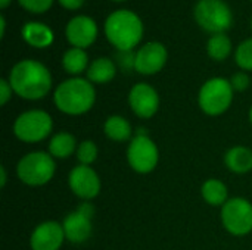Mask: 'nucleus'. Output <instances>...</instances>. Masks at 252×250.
Wrapping results in <instances>:
<instances>
[{"label": "nucleus", "instance_id": "nucleus-15", "mask_svg": "<svg viewBox=\"0 0 252 250\" xmlns=\"http://www.w3.org/2000/svg\"><path fill=\"white\" fill-rule=\"evenodd\" d=\"M62 228L65 233V239L68 242L75 245L84 243L92 236V218L86 217L80 211L69 212L62 221Z\"/></svg>", "mask_w": 252, "mask_h": 250}, {"label": "nucleus", "instance_id": "nucleus-24", "mask_svg": "<svg viewBox=\"0 0 252 250\" xmlns=\"http://www.w3.org/2000/svg\"><path fill=\"white\" fill-rule=\"evenodd\" d=\"M97 146L94 144V141L92 140H84L78 144L75 156L80 162V165H92L96 159H97Z\"/></svg>", "mask_w": 252, "mask_h": 250}, {"label": "nucleus", "instance_id": "nucleus-9", "mask_svg": "<svg viewBox=\"0 0 252 250\" xmlns=\"http://www.w3.org/2000/svg\"><path fill=\"white\" fill-rule=\"evenodd\" d=\"M221 224L233 236L242 237L252 231V203L244 197H232L221 206Z\"/></svg>", "mask_w": 252, "mask_h": 250}, {"label": "nucleus", "instance_id": "nucleus-12", "mask_svg": "<svg viewBox=\"0 0 252 250\" xmlns=\"http://www.w3.org/2000/svg\"><path fill=\"white\" fill-rule=\"evenodd\" d=\"M128 105L134 115L142 119H149L159 109V94L152 85L137 83L128 93Z\"/></svg>", "mask_w": 252, "mask_h": 250}, {"label": "nucleus", "instance_id": "nucleus-31", "mask_svg": "<svg viewBox=\"0 0 252 250\" xmlns=\"http://www.w3.org/2000/svg\"><path fill=\"white\" fill-rule=\"evenodd\" d=\"M77 211H80L81 214H84V215L89 217V218H93V215H94V208H93V205L89 203L87 200H86V202H81V205L77 208Z\"/></svg>", "mask_w": 252, "mask_h": 250}, {"label": "nucleus", "instance_id": "nucleus-37", "mask_svg": "<svg viewBox=\"0 0 252 250\" xmlns=\"http://www.w3.org/2000/svg\"><path fill=\"white\" fill-rule=\"evenodd\" d=\"M251 28H252V21H251Z\"/></svg>", "mask_w": 252, "mask_h": 250}, {"label": "nucleus", "instance_id": "nucleus-36", "mask_svg": "<svg viewBox=\"0 0 252 250\" xmlns=\"http://www.w3.org/2000/svg\"><path fill=\"white\" fill-rule=\"evenodd\" d=\"M114 1H124V0H114Z\"/></svg>", "mask_w": 252, "mask_h": 250}, {"label": "nucleus", "instance_id": "nucleus-35", "mask_svg": "<svg viewBox=\"0 0 252 250\" xmlns=\"http://www.w3.org/2000/svg\"><path fill=\"white\" fill-rule=\"evenodd\" d=\"M250 121H251V124H252V106H251V109H250Z\"/></svg>", "mask_w": 252, "mask_h": 250}, {"label": "nucleus", "instance_id": "nucleus-25", "mask_svg": "<svg viewBox=\"0 0 252 250\" xmlns=\"http://www.w3.org/2000/svg\"><path fill=\"white\" fill-rule=\"evenodd\" d=\"M238 66L244 71H252V38L242 41L235 53Z\"/></svg>", "mask_w": 252, "mask_h": 250}, {"label": "nucleus", "instance_id": "nucleus-27", "mask_svg": "<svg viewBox=\"0 0 252 250\" xmlns=\"http://www.w3.org/2000/svg\"><path fill=\"white\" fill-rule=\"evenodd\" d=\"M115 63L124 71H131L134 69V60H136V53L133 50H117L115 53Z\"/></svg>", "mask_w": 252, "mask_h": 250}, {"label": "nucleus", "instance_id": "nucleus-6", "mask_svg": "<svg viewBox=\"0 0 252 250\" xmlns=\"http://www.w3.org/2000/svg\"><path fill=\"white\" fill-rule=\"evenodd\" d=\"M53 131L52 116L41 109L25 111L13 122V134L24 143H38L46 140Z\"/></svg>", "mask_w": 252, "mask_h": 250}, {"label": "nucleus", "instance_id": "nucleus-23", "mask_svg": "<svg viewBox=\"0 0 252 250\" xmlns=\"http://www.w3.org/2000/svg\"><path fill=\"white\" fill-rule=\"evenodd\" d=\"M207 53L211 59L221 62L224 59L229 57V55L232 53V41L230 38L224 34H213L207 43Z\"/></svg>", "mask_w": 252, "mask_h": 250}, {"label": "nucleus", "instance_id": "nucleus-3", "mask_svg": "<svg viewBox=\"0 0 252 250\" xmlns=\"http://www.w3.org/2000/svg\"><path fill=\"white\" fill-rule=\"evenodd\" d=\"M105 35L117 50H133L143 37L142 19L131 10H115L106 18Z\"/></svg>", "mask_w": 252, "mask_h": 250}, {"label": "nucleus", "instance_id": "nucleus-17", "mask_svg": "<svg viewBox=\"0 0 252 250\" xmlns=\"http://www.w3.org/2000/svg\"><path fill=\"white\" fill-rule=\"evenodd\" d=\"M224 164L235 174H247L252 171V150L245 146H235L226 152Z\"/></svg>", "mask_w": 252, "mask_h": 250}, {"label": "nucleus", "instance_id": "nucleus-21", "mask_svg": "<svg viewBox=\"0 0 252 250\" xmlns=\"http://www.w3.org/2000/svg\"><path fill=\"white\" fill-rule=\"evenodd\" d=\"M201 194L202 199L211 206H223L229 200L227 186L217 178L207 180L201 187Z\"/></svg>", "mask_w": 252, "mask_h": 250}, {"label": "nucleus", "instance_id": "nucleus-8", "mask_svg": "<svg viewBox=\"0 0 252 250\" xmlns=\"http://www.w3.org/2000/svg\"><path fill=\"white\" fill-rule=\"evenodd\" d=\"M127 162L130 168L139 174H149L157 168L159 162V150L145 130H139L130 140L127 147Z\"/></svg>", "mask_w": 252, "mask_h": 250}, {"label": "nucleus", "instance_id": "nucleus-30", "mask_svg": "<svg viewBox=\"0 0 252 250\" xmlns=\"http://www.w3.org/2000/svg\"><path fill=\"white\" fill-rule=\"evenodd\" d=\"M61 3L62 7H65L66 10H77L83 6L84 0H58Z\"/></svg>", "mask_w": 252, "mask_h": 250}, {"label": "nucleus", "instance_id": "nucleus-13", "mask_svg": "<svg viewBox=\"0 0 252 250\" xmlns=\"http://www.w3.org/2000/svg\"><path fill=\"white\" fill-rule=\"evenodd\" d=\"M65 35L72 47L86 49L97 38V25L93 18L78 15L66 24Z\"/></svg>", "mask_w": 252, "mask_h": 250}, {"label": "nucleus", "instance_id": "nucleus-11", "mask_svg": "<svg viewBox=\"0 0 252 250\" xmlns=\"http://www.w3.org/2000/svg\"><path fill=\"white\" fill-rule=\"evenodd\" d=\"M168 59V52L159 41H151L143 44L136 52L134 71L142 75H154L159 72Z\"/></svg>", "mask_w": 252, "mask_h": 250}, {"label": "nucleus", "instance_id": "nucleus-5", "mask_svg": "<svg viewBox=\"0 0 252 250\" xmlns=\"http://www.w3.org/2000/svg\"><path fill=\"white\" fill-rule=\"evenodd\" d=\"M235 90L229 80L214 77L205 81L198 93V105L205 115L219 116L227 112L233 102Z\"/></svg>", "mask_w": 252, "mask_h": 250}, {"label": "nucleus", "instance_id": "nucleus-14", "mask_svg": "<svg viewBox=\"0 0 252 250\" xmlns=\"http://www.w3.org/2000/svg\"><path fill=\"white\" fill-rule=\"evenodd\" d=\"M65 240L62 224L56 221H44L32 230L30 246L31 250H59Z\"/></svg>", "mask_w": 252, "mask_h": 250}, {"label": "nucleus", "instance_id": "nucleus-28", "mask_svg": "<svg viewBox=\"0 0 252 250\" xmlns=\"http://www.w3.org/2000/svg\"><path fill=\"white\" fill-rule=\"evenodd\" d=\"M229 81H230V84H232V87H233L235 91H245L250 87V83H251L248 74H245V72H236V74H233Z\"/></svg>", "mask_w": 252, "mask_h": 250}, {"label": "nucleus", "instance_id": "nucleus-34", "mask_svg": "<svg viewBox=\"0 0 252 250\" xmlns=\"http://www.w3.org/2000/svg\"><path fill=\"white\" fill-rule=\"evenodd\" d=\"M10 1H12V0H0V7H1V9H6V7L9 6Z\"/></svg>", "mask_w": 252, "mask_h": 250}, {"label": "nucleus", "instance_id": "nucleus-7", "mask_svg": "<svg viewBox=\"0 0 252 250\" xmlns=\"http://www.w3.org/2000/svg\"><path fill=\"white\" fill-rule=\"evenodd\" d=\"M196 24L211 34L227 31L233 22V13L224 0H199L193 9Z\"/></svg>", "mask_w": 252, "mask_h": 250}, {"label": "nucleus", "instance_id": "nucleus-20", "mask_svg": "<svg viewBox=\"0 0 252 250\" xmlns=\"http://www.w3.org/2000/svg\"><path fill=\"white\" fill-rule=\"evenodd\" d=\"M77 140L72 134L66 131L56 133L49 141V153L55 159H66L77 152Z\"/></svg>", "mask_w": 252, "mask_h": 250}, {"label": "nucleus", "instance_id": "nucleus-10", "mask_svg": "<svg viewBox=\"0 0 252 250\" xmlns=\"http://www.w3.org/2000/svg\"><path fill=\"white\" fill-rule=\"evenodd\" d=\"M68 186L71 192L81 200H92L100 193V178L97 172L89 165H77L68 175Z\"/></svg>", "mask_w": 252, "mask_h": 250}, {"label": "nucleus", "instance_id": "nucleus-16", "mask_svg": "<svg viewBox=\"0 0 252 250\" xmlns=\"http://www.w3.org/2000/svg\"><path fill=\"white\" fill-rule=\"evenodd\" d=\"M22 38L31 47L44 49L53 43L55 35H53V31L50 29V27H47L41 22H28L22 27Z\"/></svg>", "mask_w": 252, "mask_h": 250}, {"label": "nucleus", "instance_id": "nucleus-18", "mask_svg": "<svg viewBox=\"0 0 252 250\" xmlns=\"http://www.w3.org/2000/svg\"><path fill=\"white\" fill-rule=\"evenodd\" d=\"M117 75V63L108 57L94 59L87 69V80L92 84H106L111 83Z\"/></svg>", "mask_w": 252, "mask_h": 250}, {"label": "nucleus", "instance_id": "nucleus-19", "mask_svg": "<svg viewBox=\"0 0 252 250\" xmlns=\"http://www.w3.org/2000/svg\"><path fill=\"white\" fill-rule=\"evenodd\" d=\"M103 133L109 140L117 143L128 141L134 137L131 124L121 115H111L103 124Z\"/></svg>", "mask_w": 252, "mask_h": 250}, {"label": "nucleus", "instance_id": "nucleus-26", "mask_svg": "<svg viewBox=\"0 0 252 250\" xmlns=\"http://www.w3.org/2000/svg\"><path fill=\"white\" fill-rule=\"evenodd\" d=\"M18 1L25 10L31 13H43L49 10L53 4V0H18Z\"/></svg>", "mask_w": 252, "mask_h": 250}, {"label": "nucleus", "instance_id": "nucleus-32", "mask_svg": "<svg viewBox=\"0 0 252 250\" xmlns=\"http://www.w3.org/2000/svg\"><path fill=\"white\" fill-rule=\"evenodd\" d=\"M6 180H7V175H6V168L1 167L0 168V186L4 187L6 186Z\"/></svg>", "mask_w": 252, "mask_h": 250}, {"label": "nucleus", "instance_id": "nucleus-4", "mask_svg": "<svg viewBox=\"0 0 252 250\" xmlns=\"http://www.w3.org/2000/svg\"><path fill=\"white\" fill-rule=\"evenodd\" d=\"M56 172L55 158L49 152H30L22 156L16 165L18 178L31 187L47 184Z\"/></svg>", "mask_w": 252, "mask_h": 250}, {"label": "nucleus", "instance_id": "nucleus-33", "mask_svg": "<svg viewBox=\"0 0 252 250\" xmlns=\"http://www.w3.org/2000/svg\"><path fill=\"white\" fill-rule=\"evenodd\" d=\"M0 24H1V31H0V37L3 38V37H4V31H6V21H4V16H0Z\"/></svg>", "mask_w": 252, "mask_h": 250}, {"label": "nucleus", "instance_id": "nucleus-29", "mask_svg": "<svg viewBox=\"0 0 252 250\" xmlns=\"http://www.w3.org/2000/svg\"><path fill=\"white\" fill-rule=\"evenodd\" d=\"M12 93H13V90H12L9 81L7 80H0V105L1 106H4L10 100Z\"/></svg>", "mask_w": 252, "mask_h": 250}, {"label": "nucleus", "instance_id": "nucleus-2", "mask_svg": "<svg viewBox=\"0 0 252 250\" xmlns=\"http://www.w3.org/2000/svg\"><path fill=\"white\" fill-rule=\"evenodd\" d=\"M96 102L94 85L81 77H72L62 81L55 93L53 103L55 106L66 115L78 116L87 113Z\"/></svg>", "mask_w": 252, "mask_h": 250}, {"label": "nucleus", "instance_id": "nucleus-1", "mask_svg": "<svg viewBox=\"0 0 252 250\" xmlns=\"http://www.w3.org/2000/svg\"><path fill=\"white\" fill-rule=\"evenodd\" d=\"M13 93L25 100H40L52 90V74L46 65L34 59H24L13 65L7 78Z\"/></svg>", "mask_w": 252, "mask_h": 250}, {"label": "nucleus", "instance_id": "nucleus-22", "mask_svg": "<svg viewBox=\"0 0 252 250\" xmlns=\"http://www.w3.org/2000/svg\"><path fill=\"white\" fill-rule=\"evenodd\" d=\"M62 66L69 75H80L86 69H89V56L84 49L72 47L63 53Z\"/></svg>", "mask_w": 252, "mask_h": 250}]
</instances>
